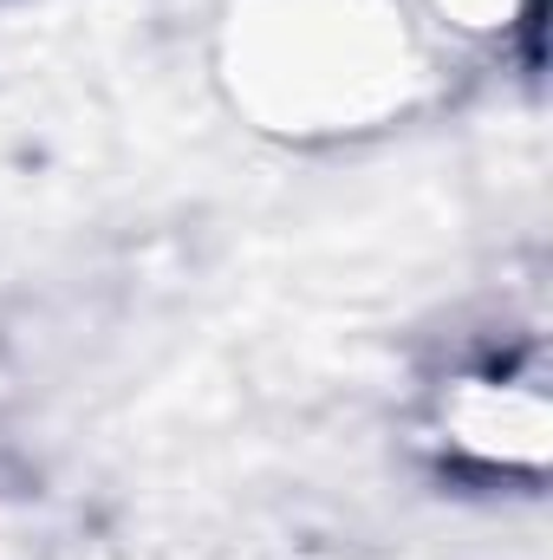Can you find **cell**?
I'll return each instance as SVG.
<instances>
[{"instance_id":"obj_1","label":"cell","mask_w":553,"mask_h":560,"mask_svg":"<svg viewBox=\"0 0 553 560\" xmlns=\"http://www.w3.org/2000/svg\"><path fill=\"white\" fill-rule=\"evenodd\" d=\"M430 436L449 469L462 476H534L548 456V392L541 365L482 359L443 378L430 405Z\"/></svg>"}]
</instances>
